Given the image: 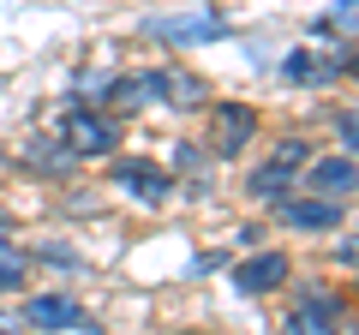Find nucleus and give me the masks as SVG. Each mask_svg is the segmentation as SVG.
Segmentation results:
<instances>
[{
  "label": "nucleus",
  "mask_w": 359,
  "mask_h": 335,
  "mask_svg": "<svg viewBox=\"0 0 359 335\" xmlns=\"http://www.w3.org/2000/svg\"><path fill=\"white\" fill-rule=\"evenodd\" d=\"M252 138H257V114H252V108L216 102V114H210V144H216L222 156H240Z\"/></svg>",
  "instance_id": "f257e3e1"
},
{
  "label": "nucleus",
  "mask_w": 359,
  "mask_h": 335,
  "mask_svg": "<svg viewBox=\"0 0 359 335\" xmlns=\"http://www.w3.org/2000/svg\"><path fill=\"white\" fill-rule=\"evenodd\" d=\"M120 144V132H114V120H102V114H66V150H78V156H108Z\"/></svg>",
  "instance_id": "f03ea898"
},
{
  "label": "nucleus",
  "mask_w": 359,
  "mask_h": 335,
  "mask_svg": "<svg viewBox=\"0 0 359 335\" xmlns=\"http://www.w3.org/2000/svg\"><path fill=\"white\" fill-rule=\"evenodd\" d=\"M287 270H294L287 252H264V258H252V264L233 270V287H240V294H276V287L287 282Z\"/></svg>",
  "instance_id": "7ed1b4c3"
},
{
  "label": "nucleus",
  "mask_w": 359,
  "mask_h": 335,
  "mask_svg": "<svg viewBox=\"0 0 359 335\" xmlns=\"http://www.w3.org/2000/svg\"><path fill=\"white\" fill-rule=\"evenodd\" d=\"M114 186L120 192H132L138 204H162L174 186H168V174L162 168H150V162H114Z\"/></svg>",
  "instance_id": "20e7f679"
},
{
  "label": "nucleus",
  "mask_w": 359,
  "mask_h": 335,
  "mask_svg": "<svg viewBox=\"0 0 359 335\" xmlns=\"http://www.w3.org/2000/svg\"><path fill=\"white\" fill-rule=\"evenodd\" d=\"M311 192L330 198V204H341L347 192H359V162H341V156H330V162H311Z\"/></svg>",
  "instance_id": "39448f33"
},
{
  "label": "nucleus",
  "mask_w": 359,
  "mask_h": 335,
  "mask_svg": "<svg viewBox=\"0 0 359 335\" xmlns=\"http://www.w3.org/2000/svg\"><path fill=\"white\" fill-rule=\"evenodd\" d=\"M25 323H30V329H72V323H84V317H78L72 299L36 294V299H25Z\"/></svg>",
  "instance_id": "423d86ee"
},
{
  "label": "nucleus",
  "mask_w": 359,
  "mask_h": 335,
  "mask_svg": "<svg viewBox=\"0 0 359 335\" xmlns=\"http://www.w3.org/2000/svg\"><path fill=\"white\" fill-rule=\"evenodd\" d=\"M150 36H162V42H216V36H228V25L222 18H156Z\"/></svg>",
  "instance_id": "0eeeda50"
},
{
  "label": "nucleus",
  "mask_w": 359,
  "mask_h": 335,
  "mask_svg": "<svg viewBox=\"0 0 359 335\" xmlns=\"http://www.w3.org/2000/svg\"><path fill=\"white\" fill-rule=\"evenodd\" d=\"M282 221L287 228H335L341 221V204H330V198H294V204H282Z\"/></svg>",
  "instance_id": "6e6552de"
},
{
  "label": "nucleus",
  "mask_w": 359,
  "mask_h": 335,
  "mask_svg": "<svg viewBox=\"0 0 359 335\" xmlns=\"http://www.w3.org/2000/svg\"><path fill=\"white\" fill-rule=\"evenodd\" d=\"M25 275H30V258H25V245L0 240V287H25Z\"/></svg>",
  "instance_id": "1a4fd4ad"
},
{
  "label": "nucleus",
  "mask_w": 359,
  "mask_h": 335,
  "mask_svg": "<svg viewBox=\"0 0 359 335\" xmlns=\"http://www.w3.org/2000/svg\"><path fill=\"white\" fill-rule=\"evenodd\" d=\"M287 186H294V168H276V162H269V168H257V174H252V192L257 198H287Z\"/></svg>",
  "instance_id": "9d476101"
},
{
  "label": "nucleus",
  "mask_w": 359,
  "mask_h": 335,
  "mask_svg": "<svg viewBox=\"0 0 359 335\" xmlns=\"http://www.w3.org/2000/svg\"><path fill=\"white\" fill-rule=\"evenodd\" d=\"M168 96H174L180 108H198V102H204V84L186 78V72H168Z\"/></svg>",
  "instance_id": "9b49d317"
},
{
  "label": "nucleus",
  "mask_w": 359,
  "mask_h": 335,
  "mask_svg": "<svg viewBox=\"0 0 359 335\" xmlns=\"http://www.w3.org/2000/svg\"><path fill=\"white\" fill-rule=\"evenodd\" d=\"M269 162H276V168H306V144H299V138H282Z\"/></svg>",
  "instance_id": "f8f14e48"
},
{
  "label": "nucleus",
  "mask_w": 359,
  "mask_h": 335,
  "mask_svg": "<svg viewBox=\"0 0 359 335\" xmlns=\"http://www.w3.org/2000/svg\"><path fill=\"white\" fill-rule=\"evenodd\" d=\"M330 30H359V0H341L330 13Z\"/></svg>",
  "instance_id": "ddd939ff"
},
{
  "label": "nucleus",
  "mask_w": 359,
  "mask_h": 335,
  "mask_svg": "<svg viewBox=\"0 0 359 335\" xmlns=\"http://www.w3.org/2000/svg\"><path fill=\"white\" fill-rule=\"evenodd\" d=\"M335 132H341V144H347V150L359 156V108H347V114L335 120Z\"/></svg>",
  "instance_id": "4468645a"
},
{
  "label": "nucleus",
  "mask_w": 359,
  "mask_h": 335,
  "mask_svg": "<svg viewBox=\"0 0 359 335\" xmlns=\"http://www.w3.org/2000/svg\"><path fill=\"white\" fill-rule=\"evenodd\" d=\"M18 329V317H13V311H0V335H13Z\"/></svg>",
  "instance_id": "2eb2a0df"
},
{
  "label": "nucleus",
  "mask_w": 359,
  "mask_h": 335,
  "mask_svg": "<svg viewBox=\"0 0 359 335\" xmlns=\"http://www.w3.org/2000/svg\"><path fill=\"white\" fill-rule=\"evenodd\" d=\"M347 72H353V78H359V60H347Z\"/></svg>",
  "instance_id": "dca6fc26"
}]
</instances>
